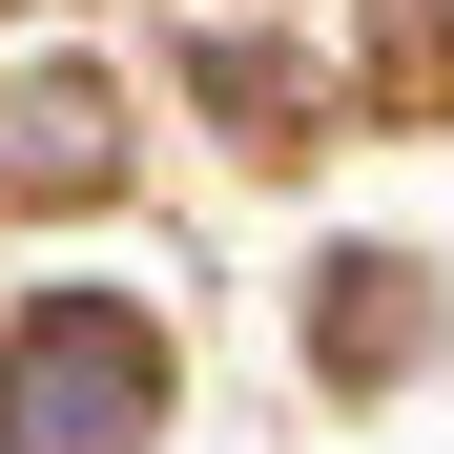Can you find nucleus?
I'll return each mask as SVG.
<instances>
[{
	"label": "nucleus",
	"mask_w": 454,
	"mask_h": 454,
	"mask_svg": "<svg viewBox=\"0 0 454 454\" xmlns=\"http://www.w3.org/2000/svg\"><path fill=\"white\" fill-rule=\"evenodd\" d=\"M21 413H42L62 454H104V434L145 413V351H124V331H42V372H21Z\"/></svg>",
	"instance_id": "nucleus-1"
}]
</instances>
